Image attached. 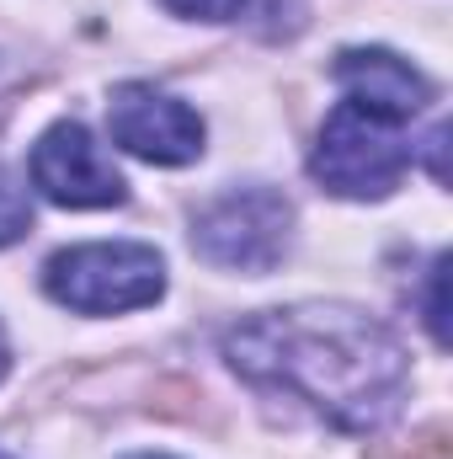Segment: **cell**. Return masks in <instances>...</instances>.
<instances>
[{"mask_svg":"<svg viewBox=\"0 0 453 459\" xmlns=\"http://www.w3.org/2000/svg\"><path fill=\"white\" fill-rule=\"evenodd\" d=\"M225 363L261 390L304 401L341 433L389 428L411 385L400 337L352 305H288L245 316L225 332Z\"/></svg>","mask_w":453,"mask_h":459,"instance_id":"1","label":"cell"},{"mask_svg":"<svg viewBox=\"0 0 453 459\" xmlns=\"http://www.w3.org/2000/svg\"><path fill=\"white\" fill-rule=\"evenodd\" d=\"M43 289L54 305L75 316H123L144 310L166 294V262L155 246L139 240H97L54 251L43 267Z\"/></svg>","mask_w":453,"mask_h":459,"instance_id":"2","label":"cell"},{"mask_svg":"<svg viewBox=\"0 0 453 459\" xmlns=\"http://www.w3.org/2000/svg\"><path fill=\"white\" fill-rule=\"evenodd\" d=\"M400 128L406 123L368 113V108L341 97L321 123V139L310 155L315 182L337 198H389L411 166V144Z\"/></svg>","mask_w":453,"mask_h":459,"instance_id":"3","label":"cell"},{"mask_svg":"<svg viewBox=\"0 0 453 459\" xmlns=\"http://www.w3.org/2000/svg\"><path fill=\"white\" fill-rule=\"evenodd\" d=\"M294 240V204L278 187H229L192 220V251L229 273H272Z\"/></svg>","mask_w":453,"mask_h":459,"instance_id":"4","label":"cell"},{"mask_svg":"<svg viewBox=\"0 0 453 459\" xmlns=\"http://www.w3.org/2000/svg\"><path fill=\"white\" fill-rule=\"evenodd\" d=\"M27 171H32V187L48 204H59V209H113V204L128 198V182L117 177L107 150L75 117H64V123L38 134Z\"/></svg>","mask_w":453,"mask_h":459,"instance_id":"5","label":"cell"},{"mask_svg":"<svg viewBox=\"0 0 453 459\" xmlns=\"http://www.w3.org/2000/svg\"><path fill=\"white\" fill-rule=\"evenodd\" d=\"M107 128H113L117 150H128L150 166H187L203 155V117L182 97H171L150 81L117 86L107 102Z\"/></svg>","mask_w":453,"mask_h":459,"instance_id":"6","label":"cell"},{"mask_svg":"<svg viewBox=\"0 0 453 459\" xmlns=\"http://www.w3.org/2000/svg\"><path fill=\"white\" fill-rule=\"evenodd\" d=\"M331 75H337L346 102L395 117V123H411V117L432 102L427 75L416 65H406L400 54H389V48H346V54H337Z\"/></svg>","mask_w":453,"mask_h":459,"instance_id":"7","label":"cell"},{"mask_svg":"<svg viewBox=\"0 0 453 459\" xmlns=\"http://www.w3.org/2000/svg\"><path fill=\"white\" fill-rule=\"evenodd\" d=\"M32 230V204H27V187L0 166V246H16L21 235Z\"/></svg>","mask_w":453,"mask_h":459,"instance_id":"8","label":"cell"},{"mask_svg":"<svg viewBox=\"0 0 453 459\" xmlns=\"http://www.w3.org/2000/svg\"><path fill=\"white\" fill-rule=\"evenodd\" d=\"M443 273H449V256H438V262L427 267V316H422L438 347L449 342V321H443V316H449V310H443Z\"/></svg>","mask_w":453,"mask_h":459,"instance_id":"9","label":"cell"},{"mask_svg":"<svg viewBox=\"0 0 453 459\" xmlns=\"http://www.w3.org/2000/svg\"><path fill=\"white\" fill-rule=\"evenodd\" d=\"M171 16H187V22H229V16H240V5L245 0H160Z\"/></svg>","mask_w":453,"mask_h":459,"instance_id":"10","label":"cell"},{"mask_svg":"<svg viewBox=\"0 0 453 459\" xmlns=\"http://www.w3.org/2000/svg\"><path fill=\"white\" fill-rule=\"evenodd\" d=\"M5 368H11V347H5V332H0V379H5Z\"/></svg>","mask_w":453,"mask_h":459,"instance_id":"11","label":"cell"},{"mask_svg":"<svg viewBox=\"0 0 453 459\" xmlns=\"http://www.w3.org/2000/svg\"><path fill=\"white\" fill-rule=\"evenodd\" d=\"M133 459H166V455H133Z\"/></svg>","mask_w":453,"mask_h":459,"instance_id":"12","label":"cell"},{"mask_svg":"<svg viewBox=\"0 0 453 459\" xmlns=\"http://www.w3.org/2000/svg\"><path fill=\"white\" fill-rule=\"evenodd\" d=\"M0 86H5V65H0Z\"/></svg>","mask_w":453,"mask_h":459,"instance_id":"13","label":"cell"},{"mask_svg":"<svg viewBox=\"0 0 453 459\" xmlns=\"http://www.w3.org/2000/svg\"><path fill=\"white\" fill-rule=\"evenodd\" d=\"M0 459H11V455H5V449H0Z\"/></svg>","mask_w":453,"mask_h":459,"instance_id":"14","label":"cell"}]
</instances>
